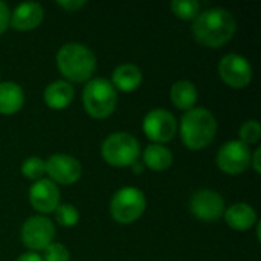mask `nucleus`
Here are the masks:
<instances>
[{
	"label": "nucleus",
	"instance_id": "1",
	"mask_svg": "<svg viewBox=\"0 0 261 261\" xmlns=\"http://www.w3.org/2000/svg\"><path fill=\"white\" fill-rule=\"evenodd\" d=\"M236 29V18L228 9L211 8L197 15L193 24V35L203 46L220 47L232 38Z\"/></svg>",
	"mask_w": 261,
	"mask_h": 261
},
{
	"label": "nucleus",
	"instance_id": "2",
	"mask_svg": "<svg viewBox=\"0 0 261 261\" xmlns=\"http://www.w3.org/2000/svg\"><path fill=\"white\" fill-rule=\"evenodd\" d=\"M217 133V121L205 107L188 110L180 121V138L190 150L206 148Z\"/></svg>",
	"mask_w": 261,
	"mask_h": 261
},
{
	"label": "nucleus",
	"instance_id": "3",
	"mask_svg": "<svg viewBox=\"0 0 261 261\" xmlns=\"http://www.w3.org/2000/svg\"><path fill=\"white\" fill-rule=\"evenodd\" d=\"M57 66L67 83H84L96 70V58L87 46L67 43L57 54Z\"/></svg>",
	"mask_w": 261,
	"mask_h": 261
},
{
	"label": "nucleus",
	"instance_id": "4",
	"mask_svg": "<svg viewBox=\"0 0 261 261\" xmlns=\"http://www.w3.org/2000/svg\"><path fill=\"white\" fill-rule=\"evenodd\" d=\"M118 95L116 89L109 80L95 78L90 80L83 92V104L86 112L95 119L109 118L116 107Z\"/></svg>",
	"mask_w": 261,
	"mask_h": 261
},
{
	"label": "nucleus",
	"instance_id": "5",
	"mask_svg": "<svg viewBox=\"0 0 261 261\" xmlns=\"http://www.w3.org/2000/svg\"><path fill=\"white\" fill-rule=\"evenodd\" d=\"M141 153L139 141L125 132L112 133L101 147L102 159L113 167H130L138 161Z\"/></svg>",
	"mask_w": 261,
	"mask_h": 261
},
{
	"label": "nucleus",
	"instance_id": "6",
	"mask_svg": "<svg viewBox=\"0 0 261 261\" xmlns=\"http://www.w3.org/2000/svg\"><path fill=\"white\" fill-rule=\"evenodd\" d=\"M145 196L138 188H121L110 202V214L113 220L122 225L136 222L145 211Z\"/></svg>",
	"mask_w": 261,
	"mask_h": 261
},
{
	"label": "nucleus",
	"instance_id": "7",
	"mask_svg": "<svg viewBox=\"0 0 261 261\" xmlns=\"http://www.w3.org/2000/svg\"><path fill=\"white\" fill-rule=\"evenodd\" d=\"M55 226L50 219L44 216L29 217L21 228V242L32 252L44 251L50 243H54Z\"/></svg>",
	"mask_w": 261,
	"mask_h": 261
},
{
	"label": "nucleus",
	"instance_id": "8",
	"mask_svg": "<svg viewBox=\"0 0 261 261\" xmlns=\"http://www.w3.org/2000/svg\"><path fill=\"white\" fill-rule=\"evenodd\" d=\"M219 73L222 81L232 89H245L252 81V66L239 54L225 55L220 60Z\"/></svg>",
	"mask_w": 261,
	"mask_h": 261
},
{
	"label": "nucleus",
	"instance_id": "9",
	"mask_svg": "<svg viewBox=\"0 0 261 261\" xmlns=\"http://www.w3.org/2000/svg\"><path fill=\"white\" fill-rule=\"evenodd\" d=\"M147 138L156 144L170 142L177 132V121L173 113L164 109H154L144 118L142 124Z\"/></svg>",
	"mask_w": 261,
	"mask_h": 261
},
{
	"label": "nucleus",
	"instance_id": "10",
	"mask_svg": "<svg viewBox=\"0 0 261 261\" xmlns=\"http://www.w3.org/2000/svg\"><path fill=\"white\" fill-rule=\"evenodd\" d=\"M251 156L249 145L242 141H229L220 147L217 153V165L226 174H242L251 165Z\"/></svg>",
	"mask_w": 261,
	"mask_h": 261
},
{
	"label": "nucleus",
	"instance_id": "11",
	"mask_svg": "<svg viewBox=\"0 0 261 261\" xmlns=\"http://www.w3.org/2000/svg\"><path fill=\"white\" fill-rule=\"evenodd\" d=\"M190 210L202 222H216L225 213V200L217 191L199 190L191 196Z\"/></svg>",
	"mask_w": 261,
	"mask_h": 261
},
{
	"label": "nucleus",
	"instance_id": "12",
	"mask_svg": "<svg viewBox=\"0 0 261 261\" xmlns=\"http://www.w3.org/2000/svg\"><path fill=\"white\" fill-rule=\"evenodd\" d=\"M46 173L54 182L72 185L81 177V164L69 154H52L46 162Z\"/></svg>",
	"mask_w": 261,
	"mask_h": 261
},
{
	"label": "nucleus",
	"instance_id": "13",
	"mask_svg": "<svg viewBox=\"0 0 261 261\" xmlns=\"http://www.w3.org/2000/svg\"><path fill=\"white\" fill-rule=\"evenodd\" d=\"M29 202L41 214L54 213L60 205V190L50 179H40L29 190Z\"/></svg>",
	"mask_w": 261,
	"mask_h": 261
},
{
	"label": "nucleus",
	"instance_id": "14",
	"mask_svg": "<svg viewBox=\"0 0 261 261\" xmlns=\"http://www.w3.org/2000/svg\"><path fill=\"white\" fill-rule=\"evenodd\" d=\"M44 17V11L41 5L35 2H26L18 5L9 18V24L17 31H31L41 24Z\"/></svg>",
	"mask_w": 261,
	"mask_h": 261
},
{
	"label": "nucleus",
	"instance_id": "15",
	"mask_svg": "<svg viewBox=\"0 0 261 261\" xmlns=\"http://www.w3.org/2000/svg\"><path fill=\"white\" fill-rule=\"evenodd\" d=\"M73 86L63 80L54 81L44 89V102L54 110H61L67 107L73 101Z\"/></svg>",
	"mask_w": 261,
	"mask_h": 261
},
{
	"label": "nucleus",
	"instance_id": "16",
	"mask_svg": "<svg viewBox=\"0 0 261 261\" xmlns=\"http://www.w3.org/2000/svg\"><path fill=\"white\" fill-rule=\"evenodd\" d=\"M223 214L226 223L236 231H248L257 222V213L248 203H236L229 206Z\"/></svg>",
	"mask_w": 261,
	"mask_h": 261
},
{
	"label": "nucleus",
	"instance_id": "17",
	"mask_svg": "<svg viewBox=\"0 0 261 261\" xmlns=\"http://www.w3.org/2000/svg\"><path fill=\"white\" fill-rule=\"evenodd\" d=\"M24 104V93L17 83H0V113L14 115Z\"/></svg>",
	"mask_w": 261,
	"mask_h": 261
},
{
	"label": "nucleus",
	"instance_id": "18",
	"mask_svg": "<svg viewBox=\"0 0 261 261\" xmlns=\"http://www.w3.org/2000/svg\"><path fill=\"white\" fill-rule=\"evenodd\" d=\"M110 83L115 89L122 92H133L142 83V72L135 64H121L113 70Z\"/></svg>",
	"mask_w": 261,
	"mask_h": 261
},
{
	"label": "nucleus",
	"instance_id": "19",
	"mask_svg": "<svg viewBox=\"0 0 261 261\" xmlns=\"http://www.w3.org/2000/svg\"><path fill=\"white\" fill-rule=\"evenodd\" d=\"M173 106H176L179 110H191L194 109V104L197 101V89L196 86L188 80H180L173 84L171 93H170Z\"/></svg>",
	"mask_w": 261,
	"mask_h": 261
},
{
	"label": "nucleus",
	"instance_id": "20",
	"mask_svg": "<svg viewBox=\"0 0 261 261\" xmlns=\"http://www.w3.org/2000/svg\"><path fill=\"white\" fill-rule=\"evenodd\" d=\"M144 165L153 171H165L173 165V153L159 144H151L144 151Z\"/></svg>",
	"mask_w": 261,
	"mask_h": 261
},
{
	"label": "nucleus",
	"instance_id": "21",
	"mask_svg": "<svg viewBox=\"0 0 261 261\" xmlns=\"http://www.w3.org/2000/svg\"><path fill=\"white\" fill-rule=\"evenodd\" d=\"M171 11L182 20H196L200 14V3L196 0H174L171 2Z\"/></svg>",
	"mask_w": 261,
	"mask_h": 261
},
{
	"label": "nucleus",
	"instance_id": "22",
	"mask_svg": "<svg viewBox=\"0 0 261 261\" xmlns=\"http://www.w3.org/2000/svg\"><path fill=\"white\" fill-rule=\"evenodd\" d=\"M46 173V165H44V161H41L40 158L37 156H31L28 158L23 165H21V174L29 179V180H40L43 179V174Z\"/></svg>",
	"mask_w": 261,
	"mask_h": 261
},
{
	"label": "nucleus",
	"instance_id": "23",
	"mask_svg": "<svg viewBox=\"0 0 261 261\" xmlns=\"http://www.w3.org/2000/svg\"><path fill=\"white\" fill-rule=\"evenodd\" d=\"M55 220L64 226V228H70L75 226L80 222V213L76 211V208L70 203H63L58 205L55 210Z\"/></svg>",
	"mask_w": 261,
	"mask_h": 261
},
{
	"label": "nucleus",
	"instance_id": "24",
	"mask_svg": "<svg viewBox=\"0 0 261 261\" xmlns=\"http://www.w3.org/2000/svg\"><path fill=\"white\" fill-rule=\"evenodd\" d=\"M261 136V127L260 122L257 119H251L246 121L242 127H240V141L246 145L249 144H255L258 142Z\"/></svg>",
	"mask_w": 261,
	"mask_h": 261
},
{
	"label": "nucleus",
	"instance_id": "25",
	"mask_svg": "<svg viewBox=\"0 0 261 261\" xmlns=\"http://www.w3.org/2000/svg\"><path fill=\"white\" fill-rule=\"evenodd\" d=\"M43 261H69L70 254L61 243H50L43 251Z\"/></svg>",
	"mask_w": 261,
	"mask_h": 261
},
{
	"label": "nucleus",
	"instance_id": "26",
	"mask_svg": "<svg viewBox=\"0 0 261 261\" xmlns=\"http://www.w3.org/2000/svg\"><path fill=\"white\" fill-rule=\"evenodd\" d=\"M57 5L67 12H75V11H80L83 6H86V2L84 0H66V2L60 0L57 2Z\"/></svg>",
	"mask_w": 261,
	"mask_h": 261
},
{
	"label": "nucleus",
	"instance_id": "27",
	"mask_svg": "<svg viewBox=\"0 0 261 261\" xmlns=\"http://www.w3.org/2000/svg\"><path fill=\"white\" fill-rule=\"evenodd\" d=\"M9 18H11V12L6 3L0 2V35L8 29L9 26Z\"/></svg>",
	"mask_w": 261,
	"mask_h": 261
},
{
	"label": "nucleus",
	"instance_id": "28",
	"mask_svg": "<svg viewBox=\"0 0 261 261\" xmlns=\"http://www.w3.org/2000/svg\"><path fill=\"white\" fill-rule=\"evenodd\" d=\"M261 150L260 148H257L255 150V153L251 156V165L254 167V170H255V173H261Z\"/></svg>",
	"mask_w": 261,
	"mask_h": 261
},
{
	"label": "nucleus",
	"instance_id": "29",
	"mask_svg": "<svg viewBox=\"0 0 261 261\" xmlns=\"http://www.w3.org/2000/svg\"><path fill=\"white\" fill-rule=\"evenodd\" d=\"M15 261H43V258L37 254V252H24V254H21L18 258Z\"/></svg>",
	"mask_w": 261,
	"mask_h": 261
},
{
	"label": "nucleus",
	"instance_id": "30",
	"mask_svg": "<svg viewBox=\"0 0 261 261\" xmlns=\"http://www.w3.org/2000/svg\"><path fill=\"white\" fill-rule=\"evenodd\" d=\"M130 167L135 170V173H142V170H144V165H142V164H139L138 161H136V162H133Z\"/></svg>",
	"mask_w": 261,
	"mask_h": 261
}]
</instances>
